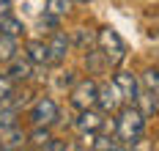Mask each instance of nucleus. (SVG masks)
<instances>
[{
	"label": "nucleus",
	"mask_w": 159,
	"mask_h": 151,
	"mask_svg": "<svg viewBox=\"0 0 159 151\" xmlns=\"http://www.w3.org/2000/svg\"><path fill=\"white\" fill-rule=\"evenodd\" d=\"M143 132H145V113L140 110V104L126 102L118 110V118H115V137H118L121 149L124 146H137Z\"/></svg>",
	"instance_id": "obj_1"
},
{
	"label": "nucleus",
	"mask_w": 159,
	"mask_h": 151,
	"mask_svg": "<svg viewBox=\"0 0 159 151\" xmlns=\"http://www.w3.org/2000/svg\"><path fill=\"white\" fill-rule=\"evenodd\" d=\"M96 44H99V52L107 58V66H121V63L126 61V44H124V39L118 36V30L102 28L99 36H96Z\"/></svg>",
	"instance_id": "obj_2"
},
{
	"label": "nucleus",
	"mask_w": 159,
	"mask_h": 151,
	"mask_svg": "<svg viewBox=\"0 0 159 151\" xmlns=\"http://www.w3.org/2000/svg\"><path fill=\"white\" fill-rule=\"evenodd\" d=\"M96 91H99V83L93 77H82L71 85V94H69V102L71 107L77 110H85V107H96Z\"/></svg>",
	"instance_id": "obj_3"
},
{
	"label": "nucleus",
	"mask_w": 159,
	"mask_h": 151,
	"mask_svg": "<svg viewBox=\"0 0 159 151\" xmlns=\"http://www.w3.org/2000/svg\"><path fill=\"white\" fill-rule=\"evenodd\" d=\"M126 102L121 96V91H118V85L115 83H102L99 85V91H96V107L107 116V113H118L121 107H124Z\"/></svg>",
	"instance_id": "obj_4"
},
{
	"label": "nucleus",
	"mask_w": 159,
	"mask_h": 151,
	"mask_svg": "<svg viewBox=\"0 0 159 151\" xmlns=\"http://www.w3.org/2000/svg\"><path fill=\"white\" fill-rule=\"evenodd\" d=\"M58 118H61V107H58L55 99L41 96V99L33 102V107H30V121L33 124H47V126H52V124H58Z\"/></svg>",
	"instance_id": "obj_5"
},
{
	"label": "nucleus",
	"mask_w": 159,
	"mask_h": 151,
	"mask_svg": "<svg viewBox=\"0 0 159 151\" xmlns=\"http://www.w3.org/2000/svg\"><path fill=\"white\" fill-rule=\"evenodd\" d=\"M102 126H104V113L102 110H93V107L80 110V116L74 118V129L80 135H96Z\"/></svg>",
	"instance_id": "obj_6"
},
{
	"label": "nucleus",
	"mask_w": 159,
	"mask_h": 151,
	"mask_svg": "<svg viewBox=\"0 0 159 151\" xmlns=\"http://www.w3.org/2000/svg\"><path fill=\"white\" fill-rule=\"evenodd\" d=\"M112 83L118 85V91H121V96H124V102H137V96H140V83H137V77L132 74V71H124V69H118L115 71V77H112Z\"/></svg>",
	"instance_id": "obj_7"
},
{
	"label": "nucleus",
	"mask_w": 159,
	"mask_h": 151,
	"mask_svg": "<svg viewBox=\"0 0 159 151\" xmlns=\"http://www.w3.org/2000/svg\"><path fill=\"white\" fill-rule=\"evenodd\" d=\"M25 58L30 61L33 66H47V63H52V55H49V44L47 41H41V39H33V41H28L25 44Z\"/></svg>",
	"instance_id": "obj_8"
},
{
	"label": "nucleus",
	"mask_w": 159,
	"mask_h": 151,
	"mask_svg": "<svg viewBox=\"0 0 159 151\" xmlns=\"http://www.w3.org/2000/svg\"><path fill=\"white\" fill-rule=\"evenodd\" d=\"M47 44H49V55H52V63H61V61H66V55H69L71 39H69L66 33H61V30H55V33H52V39H49Z\"/></svg>",
	"instance_id": "obj_9"
},
{
	"label": "nucleus",
	"mask_w": 159,
	"mask_h": 151,
	"mask_svg": "<svg viewBox=\"0 0 159 151\" xmlns=\"http://www.w3.org/2000/svg\"><path fill=\"white\" fill-rule=\"evenodd\" d=\"M6 74H8L14 83H25V80H30V77H33V63L28 61V58H11Z\"/></svg>",
	"instance_id": "obj_10"
},
{
	"label": "nucleus",
	"mask_w": 159,
	"mask_h": 151,
	"mask_svg": "<svg viewBox=\"0 0 159 151\" xmlns=\"http://www.w3.org/2000/svg\"><path fill=\"white\" fill-rule=\"evenodd\" d=\"M28 143V135L19 129V124L16 126H11V129H6L3 132V140H0V149H6V151H11V149H22Z\"/></svg>",
	"instance_id": "obj_11"
},
{
	"label": "nucleus",
	"mask_w": 159,
	"mask_h": 151,
	"mask_svg": "<svg viewBox=\"0 0 159 151\" xmlns=\"http://www.w3.org/2000/svg\"><path fill=\"white\" fill-rule=\"evenodd\" d=\"M140 88L148 91L154 102H157V110H159V69H145L143 71V80H140Z\"/></svg>",
	"instance_id": "obj_12"
},
{
	"label": "nucleus",
	"mask_w": 159,
	"mask_h": 151,
	"mask_svg": "<svg viewBox=\"0 0 159 151\" xmlns=\"http://www.w3.org/2000/svg\"><path fill=\"white\" fill-rule=\"evenodd\" d=\"M16 36H8V33H0V63H8L11 58H16Z\"/></svg>",
	"instance_id": "obj_13"
},
{
	"label": "nucleus",
	"mask_w": 159,
	"mask_h": 151,
	"mask_svg": "<svg viewBox=\"0 0 159 151\" xmlns=\"http://www.w3.org/2000/svg\"><path fill=\"white\" fill-rule=\"evenodd\" d=\"M28 140H30L36 149H47V143L52 140V132H49L47 124H36V129L28 135Z\"/></svg>",
	"instance_id": "obj_14"
},
{
	"label": "nucleus",
	"mask_w": 159,
	"mask_h": 151,
	"mask_svg": "<svg viewBox=\"0 0 159 151\" xmlns=\"http://www.w3.org/2000/svg\"><path fill=\"white\" fill-rule=\"evenodd\" d=\"M85 66H88L91 74H102V71L107 69V58H104L99 50H88V55H85Z\"/></svg>",
	"instance_id": "obj_15"
},
{
	"label": "nucleus",
	"mask_w": 159,
	"mask_h": 151,
	"mask_svg": "<svg viewBox=\"0 0 159 151\" xmlns=\"http://www.w3.org/2000/svg\"><path fill=\"white\" fill-rule=\"evenodd\" d=\"M0 33H8V36H19L25 33V25L19 22V19H14L11 14H6V17H0Z\"/></svg>",
	"instance_id": "obj_16"
},
{
	"label": "nucleus",
	"mask_w": 159,
	"mask_h": 151,
	"mask_svg": "<svg viewBox=\"0 0 159 151\" xmlns=\"http://www.w3.org/2000/svg\"><path fill=\"white\" fill-rule=\"evenodd\" d=\"M71 6H74V0H47L44 3V11L52 14V17H66L71 11Z\"/></svg>",
	"instance_id": "obj_17"
},
{
	"label": "nucleus",
	"mask_w": 159,
	"mask_h": 151,
	"mask_svg": "<svg viewBox=\"0 0 159 151\" xmlns=\"http://www.w3.org/2000/svg\"><path fill=\"white\" fill-rule=\"evenodd\" d=\"M19 124V118H16V110L14 107H8V104H0V132H6V129H11Z\"/></svg>",
	"instance_id": "obj_18"
},
{
	"label": "nucleus",
	"mask_w": 159,
	"mask_h": 151,
	"mask_svg": "<svg viewBox=\"0 0 159 151\" xmlns=\"http://www.w3.org/2000/svg\"><path fill=\"white\" fill-rule=\"evenodd\" d=\"M93 149H99V151H115V149H121V143H118V137H93V143H91Z\"/></svg>",
	"instance_id": "obj_19"
},
{
	"label": "nucleus",
	"mask_w": 159,
	"mask_h": 151,
	"mask_svg": "<svg viewBox=\"0 0 159 151\" xmlns=\"http://www.w3.org/2000/svg\"><path fill=\"white\" fill-rule=\"evenodd\" d=\"M11 96H14V80L8 74H0V102L11 99Z\"/></svg>",
	"instance_id": "obj_20"
},
{
	"label": "nucleus",
	"mask_w": 159,
	"mask_h": 151,
	"mask_svg": "<svg viewBox=\"0 0 159 151\" xmlns=\"http://www.w3.org/2000/svg\"><path fill=\"white\" fill-rule=\"evenodd\" d=\"M66 149H69V143H63V140H55V137L47 143V151H66Z\"/></svg>",
	"instance_id": "obj_21"
},
{
	"label": "nucleus",
	"mask_w": 159,
	"mask_h": 151,
	"mask_svg": "<svg viewBox=\"0 0 159 151\" xmlns=\"http://www.w3.org/2000/svg\"><path fill=\"white\" fill-rule=\"evenodd\" d=\"M11 14V0H0V17Z\"/></svg>",
	"instance_id": "obj_22"
},
{
	"label": "nucleus",
	"mask_w": 159,
	"mask_h": 151,
	"mask_svg": "<svg viewBox=\"0 0 159 151\" xmlns=\"http://www.w3.org/2000/svg\"><path fill=\"white\" fill-rule=\"evenodd\" d=\"M61 85H74V71H66L61 77Z\"/></svg>",
	"instance_id": "obj_23"
}]
</instances>
